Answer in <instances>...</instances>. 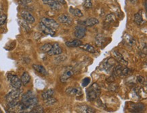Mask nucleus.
<instances>
[{"label": "nucleus", "instance_id": "obj_1", "mask_svg": "<svg viewBox=\"0 0 147 113\" xmlns=\"http://www.w3.org/2000/svg\"><path fill=\"white\" fill-rule=\"evenodd\" d=\"M100 93V88L96 83L92 84L86 90L87 99L88 101H93L96 99Z\"/></svg>", "mask_w": 147, "mask_h": 113}, {"label": "nucleus", "instance_id": "obj_2", "mask_svg": "<svg viewBox=\"0 0 147 113\" xmlns=\"http://www.w3.org/2000/svg\"><path fill=\"white\" fill-rule=\"evenodd\" d=\"M128 67H123V65H118L113 69L112 76L115 79L117 77H123L127 76L130 72Z\"/></svg>", "mask_w": 147, "mask_h": 113}, {"label": "nucleus", "instance_id": "obj_3", "mask_svg": "<svg viewBox=\"0 0 147 113\" xmlns=\"http://www.w3.org/2000/svg\"><path fill=\"white\" fill-rule=\"evenodd\" d=\"M41 22L43 23L45 26L49 27L52 30L56 31L57 29L59 28V24L57 22L54 20L53 19H51V18H43L41 20Z\"/></svg>", "mask_w": 147, "mask_h": 113}, {"label": "nucleus", "instance_id": "obj_4", "mask_svg": "<svg viewBox=\"0 0 147 113\" xmlns=\"http://www.w3.org/2000/svg\"><path fill=\"white\" fill-rule=\"evenodd\" d=\"M8 79L10 81V84L14 89H20L21 87L22 82L21 79L16 75H10L9 76Z\"/></svg>", "mask_w": 147, "mask_h": 113}, {"label": "nucleus", "instance_id": "obj_5", "mask_svg": "<svg viewBox=\"0 0 147 113\" xmlns=\"http://www.w3.org/2000/svg\"><path fill=\"white\" fill-rule=\"evenodd\" d=\"M86 28L84 26H83V25H77V26L75 27L74 34H75V37L77 38L78 39H83V38L85 37V36H86Z\"/></svg>", "mask_w": 147, "mask_h": 113}, {"label": "nucleus", "instance_id": "obj_6", "mask_svg": "<svg viewBox=\"0 0 147 113\" xmlns=\"http://www.w3.org/2000/svg\"><path fill=\"white\" fill-rule=\"evenodd\" d=\"M20 95H21V91L19 89H15L7 94L5 96V100L8 102H10L14 100L19 99Z\"/></svg>", "mask_w": 147, "mask_h": 113}, {"label": "nucleus", "instance_id": "obj_7", "mask_svg": "<svg viewBox=\"0 0 147 113\" xmlns=\"http://www.w3.org/2000/svg\"><path fill=\"white\" fill-rule=\"evenodd\" d=\"M65 93L67 95L71 96H79L82 95V91L80 88L75 87H69L65 90Z\"/></svg>", "mask_w": 147, "mask_h": 113}, {"label": "nucleus", "instance_id": "obj_8", "mask_svg": "<svg viewBox=\"0 0 147 113\" xmlns=\"http://www.w3.org/2000/svg\"><path fill=\"white\" fill-rule=\"evenodd\" d=\"M63 53V49L61 47H60L59 43H54L52 45V48L48 52V54L50 56L54 55H59Z\"/></svg>", "mask_w": 147, "mask_h": 113}, {"label": "nucleus", "instance_id": "obj_9", "mask_svg": "<svg viewBox=\"0 0 147 113\" xmlns=\"http://www.w3.org/2000/svg\"><path fill=\"white\" fill-rule=\"evenodd\" d=\"M42 2L45 5H49L52 10L59 11L61 9V5L56 2L55 0H43Z\"/></svg>", "mask_w": 147, "mask_h": 113}, {"label": "nucleus", "instance_id": "obj_10", "mask_svg": "<svg viewBox=\"0 0 147 113\" xmlns=\"http://www.w3.org/2000/svg\"><path fill=\"white\" fill-rule=\"evenodd\" d=\"M21 16L24 19V20L29 24H33L35 22V19L33 17V16L30 12H27V11H23V12H22Z\"/></svg>", "mask_w": 147, "mask_h": 113}, {"label": "nucleus", "instance_id": "obj_11", "mask_svg": "<svg viewBox=\"0 0 147 113\" xmlns=\"http://www.w3.org/2000/svg\"><path fill=\"white\" fill-rule=\"evenodd\" d=\"M39 28L42 31V32H43L45 34H46V35L54 36L56 34V31H54V30H52V29H51L48 26H45V25L43 24V23H41V22L40 23H39Z\"/></svg>", "mask_w": 147, "mask_h": 113}, {"label": "nucleus", "instance_id": "obj_12", "mask_svg": "<svg viewBox=\"0 0 147 113\" xmlns=\"http://www.w3.org/2000/svg\"><path fill=\"white\" fill-rule=\"evenodd\" d=\"M115 64V61L112 58H108L103 63V68L106 72H109L112 67Z\"/></svg>", "mask_w": 147, "mask_h": 113}, {"label": "nucleus", "instance_id": "obj_13", "mask_svg": "<svg viewBox=\"0 0 147 113\" xmlns=\"http://www.w3.org/2000/svg\"><path fill=\"white\" fill-rule=\"evenodd\" d=\"M74 73L71 70H67L64 72V74L61 76V81L63 83H65L70 79L73 76Z\"/></svg>", "mask_w": 147, "mask_h": 113}, {"label": "nucleus", "instance_id": "obj_14", "mask_svg": "<svg viewBox=\"0 0 147 113\" xmlns=\"http://www.w3.org/2000/svg\"><path fill=\"white\" fill-rule=\"evenodd\" d=\"M134 22L137 25H142L144 23L142 16V10H140L134 15Z\"/></svg>", "mask_w": 147, "mask_h": 113}, {"label": "nucleus", "instance_id": "obj_15", "mask_svg": "<svg viewBox=\"0 0 147 113\" xmlns=\"http://www.w3.org/2000/svg\"><path fill=\"white\" fill-rule=\"evenodd\" d=\"M98 23L99 21L97 18H90L87 19L86 20L83 22V24H85V26H95V25L98 24Z\"/></svg>", "mask_w": 147, "mask_h": 113}, {"label": "nucleus", "instance_id": "obj_16", "mask_svg": "<svg viewBox=\"0 0 147 113\" xmlns=\"http://www.w3.org/2000/svg\"><path fill=\"white\" fill-rule=\"evenodd\" d=\"M33 68L36 72L39 73L40 74L43 75V76H46V75H48V72H47L46 70L45 69L44 67L42 66V65L34 64L33 65Z\"/></svg>", "mask_w": 147, "mask_h": 113}, {"label": "nucleus", "instance_id": "obj_17", "mask_svg": "<svg viewBox=\"0 0 147 113\" xmlns=\"http://www.w3.org/2000/svg\"><path fill=\"white\" fill-rule=\"evenodd\" d=\"M58 20L60 22L63 24H69L71 22V18L69 17V16L67 15V14H61L59 16Z\"/></svg>", "mask_w": 147, "mask_h": 113}, {"label": "nucleus", "instance_id": "obj_18", "mask_svg": "<svg viewBox=\"0 0 147 113\" xmlns=\"http://www.w3.org/2000/svg\"><path fill=\"white\" fill-rule=\"evenodd\" d=\"M65 45L68 47H78L82 45V41H81L79 39H76L71 41H67Z\"/></svg>", "mask_w": 147, "mask_h": 113}, {"label": "nucleus", "instance_id": "obj_19", "mask_svg": "<svg viewBox=\"0 0 147 113\" xmlns=\"http://www.w3.org/2000/svg\"><path fill=\"white\" fill-rule=\"evenodd\" d=\"M21 80L22 84L24 85H26L27 83L29 82L31 80V76L29 74V73L27 72L23 73V74L21 76Z\"/></svg>", "mask_w": 147, "mask_h": 113}, {"label": "nucleus", "instance_id": "obj_20", "mask_svg": "<svg viewBox=\"0 0 147 113\" xmlns=\"http://www.w3.org/2000/svg\"><path fill=\"white\" fill-rule=\"evenodd\" d=\"M79 47H80L81 49H82L83 50L90 53H96L95 48H94V47H92L91 45H90V44H86V45H81Z\"/></svg>", "mask_w": 147, "mask_h": 113}, {"label": "nucleus", "instance_id": "obj_21", "mask_svg": "<svg viewBox=\"0 0 147 113\" xmlns=\"http://www.w3.org/2000/svg\"><path fill=\"white\" fill-rule=\"evenodd\" d=\"M54 94V90H52V89H48V90L45 91L44 92L42 93V94H41V98L43 100L48 99V98H50V97H52Z\"/></svg>", "mask_w": 147, "mask_h": 113}, {"label": "nucleus", "instance_id": "obj_22", "mask_svg": "<svg viewBox=\"0 0 147 113\" xmlns=\"http://www.w3.org/2000/svg\"><path fill=\"white\" fill-rule=\"evenodd\" d=\"M113 54H114V56H115V58H116V59H117V61H119V63H122V64L124 65H128V62H127L126 60L123 59V56L121 55L119 53V52L114 51L113 52Z\"/></svg>", "mask_w": 147, "mask_h": 113}, {"label": "nucleus", "instance_id": "obj_23", "mask_svg": "<svg viewBox=\"0 0 147 113\" xmlns=\"http://www.w3.org/2000/svg\"><path fill=\"white\" fill-rule=\"evenodd\" d=\"M106 41V38L104 37L102 34H98L96 36V43L98 46H102Z\"/></svg>", "mask_w": 147, "mask_h": 113}, {"label": "nucleus", "instance_id": "obj_24", "mask_svg": "<svg viewBox=\"0 0 147 113\" xmlns=\"http://www.w3.org/2000/svg\"><path fill=\"white\" fill-rule=\"evenodd\" d=\"M132 108L131 112H141L144 108V105L141 104H134V106H132Z\"/></svg>", "mask_w": 147, "mask_h": 113}, {"label": "nucleus", "instance_id": "obj_25", "mask_svg": "<svg viewBox=\"0 0 147 113\" xmlns=\"http://www.w3.org/2000/svg\"><path fill=\"white\" fill-rule=\"evenodd\" d=\"M43 112H44V110H43V107L37 104L33 107L30 110V112L33 113H42Z\"/></svg>", "mask_w": 147, "mask_h": 113}, {"label": "nucleus", "instance_id": "obj_26", "mask_svg": "<svg viewBox=\"0 0 147 113\" xmlns=\"http://www.w3.org/2000/svg\"><path fill=\"white\" fill-rule=\"evenodd\" d=\"M70 12L73 15L76 16V17H82L83 16V14L82 12H81V11L80 10H79V9H73L71 8V10H70Z\"/></svg>", "mask_w": 147, "mask_h": 113}, {"label": "nucleus", "instance_id": "obj_27", "mask_svg": "<svg viewBox=\"0 0 147 113\" xmlns=\"http://www.w3.org/2000/svg\"><path fill=\"white\" fill-rule=\"evenodd\" d=\"M52 45L50 43H47L45 44L44 45H43L42 47L40 48V50L43 53H48L49 51L50 50L51 48H52Z\"/></svg>", "mask_w": 147, "mask_h": 113}, {"label": "nucleus", "instance_id": "obj_28", "mask_svg": "<svg viewBox=\"0 0 147 113\" xmlns=\"http://www.w3.org/2000/svg\"><path fill=\"white\" fill-rule=\"evenodd\" d=\"M124 39L126 41L127 43H128V44H129V45H134V44H135V40H134L130 35H128V34H127L126 36H125Z\"/></svg>", "mask_w": 147, "mask_h": 113}, {"label": "nucleus", "instance_id": "obj_29", "mask_svg": "<svg viewBox=\"0 0 147 113\" xmlns=\"http://www.w3.org/2000/svg\"><path fill=\"white\" fill-rule=\"evenodd\" d=\"M45 101H46V104L47 105L51 106V105H53L54 103H56V102H57V100L53 97H50L48 98V99L45 100Z\"/></svg>", "mask_w": 147, "mask_h": 113}, {"label": "nucleus", "instance_id": "obj_30", "mask_svg": "<svg viewBox=\"0 0 147 113\" xmlns=\"http://www.w3.org/2000/svg\"><path fill=\"white\" fill-rule=\"evenodd\" d=\"M115 20V16H114L113 14H108V15L106 16V22H107L112 23V22H113Z\"/></svg>", "mask_w": 147, "mask_h": 113}, {"label": "nucleus", "instance_id": "obj_31", "mask_svg": "<svg viewBox=\"0 0 147 113\" xmlns=\"http://www.w3.org/2000/svg\"><path fill=\"white\" fill-rule=\"evenodd\" d=\"M7 16L5 14H2L0 16V26H3L6 22Z\"/></svg>", "mask_w": 147, "mask_h": 113}, {"label": "nucleus", "instance_id": "obj_32", "mask_svg": "<svg viewBox=\"0 0 147 113\" xmlns=\"http://www.w3.org/2000/svg\"><path fill=\"white\" fill-rule=\"evenodd\" d=\"M83 6L86 8H91L92 7V0H84L83 2Z\"/></svg>", "mask_w": 147, "mask_h": 113}, {"label": "nucleus", "instance_id": "obj_33", "mask_svg": "<svg viewBox=\"0 0 147 113\" xmlns=\"http://www.w3.org/2000/svg\"><path fill=\"white\" fill-rule=\"evenodd\" d=\"M90 81H91V79H90V78H86L83 79L82 81V86L83 87H86L87 85L90 84Z\"/></svg>", "mask_w": 147, "mask_h": 113}, {"label": "nucleus", "instance_id": "obj_34", "mask_svg": "<svg viewBox=\"0 0 147 113\" xmlns=\"http://www.w3.org/2000/svg\"><path fill=\"white\" fill-rule=\"evenodd\" d=\"M137 80L140 83H142V84L144 85V83H146V81H145V79L144 77H142V76H138L137 77Z\"/></svg>", "mask_w": 147, "mask_h": 113}, {"label": "nucleus", "instance_id": "obj_35", "mask_svg": "<svg viewBox=\"0 0 147 113\" xmlns=\"http://www.w3.org/2000/svg\"><path fill=\"white\" fill-rule=\"evenodd\" d=\"M86 112L88 113H93V112H95L96 111L93 108H92V107H88V108H87V109L86 110Z\"/></svg>", "mask_w": 147, "mask_h": 113}, {"label": "nucleus", "instance_id": "obj_36", "mask_svg": "<svg viewBox=\"0 0 147 113\" xmlns=\"http://www.w3.org/2000/svg\"><path fill=\"white\" fill-rule=\"evenodd\" d=\"M31 0H21L20 3H21V4L26 5V4H28V3L31 2Z\"/></svg>", "mask_w": 147, "mask_h": 113}, {"label": "nucleus", "instance_id": "obj_37", "mask_svg": "<svg viewBox=\"0 0 147 113\" xmlns=\"http://www.w3.org/2000/svg\"><path fill=\"white\" fill-rule=\"evenodd\" d=\"M55 1L60 5H61V4H62V5L66 4V1H65V0H55Z\"/></svg>", "mask_w": 147, "mask_h": 113}, {"label": "nucleus", "instance_id": "obj_38", "mask_svg": "<svg viewBox=\"0 0 147 113\" xmlns=\"http://www.w3.org/2000/svg\"><path fill=\"white\" fill-rule=\"evenodd\" d=\"M130 2H131L132 4H136V3H137L138 0H130Z\"/></svg>", "mask_w": 147, "mask_h": 113}, {"label": "nucleus", "instance_id": "obj_39", "mask_svg": "<svg viewBox=\"0 0 147 113\" xmlns=\"http://www.w3.org/2000/svg\"><path fill=\"white\" fill-rule=\"evenodd\" d=\"M1 112H2V110H1V109L0 108V113H1Z\"/></svg>", "mask_w": 147, "mask_h": 113}]
</instances>
